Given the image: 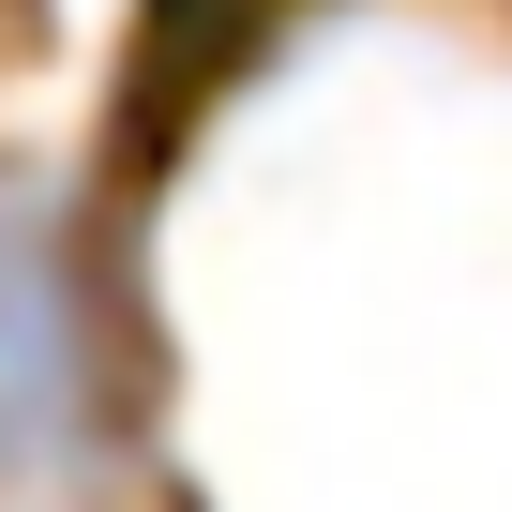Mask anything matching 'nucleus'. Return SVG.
<instances>
[{
    "instance_id": "obj_1",
    "label": "nucleus",
    "mask_w": 512,
    "mask_h": 512,
    "mask_svg": "<svg viewBox=\"0 0 512 512\" xmlns=\"http://www.w3.org/2000/svg\"><path fill=\"white\" fill-rule=\"evenodd\" d=\"M91 452V302L46 211H0V497H46Z\"/></svg>"
}]
</instances>
